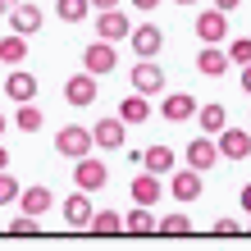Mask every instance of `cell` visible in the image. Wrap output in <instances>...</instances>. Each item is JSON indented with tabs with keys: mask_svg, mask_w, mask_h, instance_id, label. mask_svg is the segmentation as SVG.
Listing matches in <instances>:
<instances>
[{
	"mask_svg": "<svg viewBox=\"0 0 251 251\" xmlns=\"http://www.w3.org/2000/svg\"><path fill=\"white\" fill-rule=\"evenodd\" d=\"M19 201V178L9 169H0V205H14Z\"/></svg>",
	"mask_w": 251,
	"mask_h": 251,
	"instance_id": "cell-31",
	"label": "cell"
},
{
	"mask_svg": "<svg viewBox=\"0 0 251 251\" xmlns=\"http://www.w3.org/2000/svg\"><path fill=\"white\" fill-rule=\"evenodd\" d=\"M0 169H9V151H5V146H0Z\"/></svg>",
	"mask_w": 251,
	"mask_h": 251,
	"instance_id": "cell-38",
	"label": "cell"
},
{
	"mask_svg": "<svg viewBox=\"0 0 251 251\" xmlns=\"http://www.w3.org/2000/svg\"><path fill=\"white\" fill-rule=\"evenodd\" d=\"M142 169H151V174H160V178H165V174L174 169V151H169V142L146 146V151H142Z\"/></svg>",
	"mask_w": 251,
	"mask_h": 251,
	"instance_id": "cell-20",
	"label": "cell"
},
{
	"mask_svg": "<svg viewBox=\"0 0 251 251\" xmlns=\"http://www.w3.org/2000/svg\"><path fill=\"white\" fill-rule=\"evenodd\" d=\"M247 233H251V228H247Z\"/></svg>",
	"mask_w": 251,
	"mask_h": 251,
	"instance_id": "cell-42",
	"label": "cell"
},
{
	"mask_svg": "<svg viewBox=\"0 0 251 251\" xmlns=\"http://www.w3.org/2000/svg\"><path fill=\"white\" fill-rule=\"evenodd\" d=\"M192 119L201 124V132H210V137H215V132L228 124V110L219 105V100H205V105H197V114H192Z\"/></svg>",
	"mask_w": 251,
	"mask_h": 251,
	"instance_id": "cell-21",
	"label": "cell"
},
{
	"mask_svg": "<svg viewBox=\"0 0 251 251\" xmlns=\"http://www.w3.org/2000/svg\"><path fill=\"white\" fill-rule=\"evenodd\" d=\"M19 201H23V215H46L50 205H55V197H50V187H19Z\"/></svg>",
	"mask_w": 251,
	"mask_h": 251,
	"instance_id": "cell-24",
	"label": "cell"
},
{
	"mask_svg": "<svg viewBox=\"0 0 251 251\" xmlns=\"http://www.w3.org/2000/svg\"><path fill=\"white\" fill-rule=\"evenodd\" d=\"M64 224L69 228H87V219H92V192H73V197H64Z\"/></svg>",
	"mask_w": 251,
	"mask_h": 251,
	"instance_id": "cell-16",
	"label": "cell"
},
{
	"mask_svg": "<svg viewBox=\"0 0 251 251\" xmlns=\"http://www.w3.org/2000/svg\"><path fill=\"white\" fill-rule=\"evenodd\" d=\"M242 92L251 96V64H242Z\"/></svg>",
	"mask_w": 251,
	"mask_h": 251,
	"instance_id": "cell-35",
	"label": "cell"
},
{
	"mask_svg": "<svg viewBox=\"0 0 251 251\" xmlns=\"http://www.w3.org/2000/svg\"><path fill=\"white\" fill-rule=\"evenodd\" d=\"M197 37H201V46H219L228 37V14L224 9H201L197 14Z\"/></svg>",
	"mask_w": 251,
	"mask_h": 251,
	"instance_id": "cell-6",
	"label": "cell"
},
{
	"mask_svg": "<svg viewBox=\"0 0 251 251\" xmlns=\"http://www.w3.org/2000/svg\"><path fill=\"white\" fill-rule=\"evenodd\" d=\"M197 69L205 73V78H224V73H228L233 64H228L224 46H201V55H197Z\"/></svg>",
	"mask_w": 251,
	"mask_h": 251,
	"instance_id": "cell-19",
	"label": "cell"
},
{
	"mask_svg": "<svg viewBox=\"0 0 251 251\" xmlns=\"http://www.w3.org/2000/svg\"><path fill=\"white\" fill-rule=\"evenodd\" d=\"M0 132H5V114H0Z\"/></svg>",
	"mask_w": 251,
	"mask_h": 251,
	"instance_id": "cell-41",
	"label": "cell"
},
{
	"mask_svg": "<svg viewBox=\"0 0 251 251\" xmlns=\"http://www.w3.org/2000/svg\"><path fill=\"white\" fill-rule=\"evenodd\" d=\"M64 100L69 105H78V110H87V105H96V73H73V78L64 82Z\"/></svg>",
	"mask_w": 251,
	"mask_h": 251,
	"instance_id": "cell-10",
	"label": "cell"
},
{
	"mask_svg": "<svg viewBox=\"0 0 251 251\" xmlns=\"http://www.w3.org/2000/svg\"><path fill=\"white\" fill-rule=\"evenodd\" d=\"M14 5H19V0H0V14H9Z\"/></svg>",
	"mask_w": 251,
	"mask_h": 251,
	"instance_id": "cell-39",
	"label": "cell"
},
{
	"mask_svg": "<svg viewBox=\"0 0 251 251\" xmlns=\"http://www.w3.org/2000/svg\"><path fill=\"white\" fill-rule=\"evenodd\" d=\"M124 137H128V124L119 119V114H114V119H96V128H92V142L105 146V151H119Z\"/></svg>",
	"mask_w": 251,
	"mask_h": 251,
	"instance_id": "cell-14",
	"label": "cell"
},
{
	"mask_svg": "<svg viewBox=\"0 0 251 251\" xmlns=\"http://www.w3.org/2000/svg\"><path fill=\"white\" fill-rule=\"evenodd\" d=\"M238 5H242V0H215V9H224V14H233Z\"/></svg>",
	"mask_w": 251,
	"mask_h": 251,
	"instance_id": "cell-34",
	"label": "cell"
},
{
	"mask_svg": "<svg viewBox=\"0 0 251 251\" xmlns=\"http://www.w3.org/2000/svg\"><path fill=\"white\" fill-rule=\"evenodd\" d=\"M132 92H142V96H155V92H165V69H160L155 60H142V64H132Z\"/></svg>",
	"mask_w": 251,
	"mask_h": 251,
	"instance_id": "cell-12",
	"label": "cell"
},
{
	"mask_svg": "<svg viewBox=\"0 0 251 251\" xmlns=\"http://www.w3.org/2000/svg\"><path fill=\"white\" fill-rule=\"evenodd\" d=\"M128 192H132V201H137V205H155L160 197H165V183H160V174L146 169V174H137V178L128 183Z\"/></svg>",
	"mask_w": 251,
	"mask_h": 251,
	"instance_id": "cell-15",
	"label": "cell"
},
{
	"mask_svg": "<svg viewBox=\"0 0 251 251\" xmlns=\"http://www.w3.org/2000/svg\"><path fill=\"white\" fill-rule=\"evenodd\" d=\"M5 96L14 100V105H23V100H37V78H32L23 64H14V73L5 78Z\"/></svg>",
	"mask_w": 251,
	"mask_h": 251,
	"instance_id": "cell-13",
	"label": "cell"
},
{
	"mask_svg": "<svg viewBox=\"0 0 251 251\" xmlns=\"http://www.w3.org/2000/svg\"><path fill=\"white\" fill-rule=\"evenodd\" d=\"M27 60V37L23 32H5V37H0V64H23Z\"/></svg>",
	"mask_w": 251,
	"mask_h": 251,
	"instance_id": "cell-23",
	"label": "cell"
},
{
	"mask_svg": "<svg viewBox=\"0 0 251 251\" xmlns=\"http://www.w3.org/2000/svg\"><path fill=\"white\" fill-rule=\"evenodd\" d=\"M215 146H219V155H224V160H247L251 155V132L224 124V128L215 132Z\"/></svg>",
	"mask_w": 251,
	"mask_h": 251,
	"instance_id": "cell-4",
	"label": "cell"
},
{
	"mask_svg": "<svg viewBox=\"0 0 251 251\" xmlns=\"http://www.w3.org/2000/svg\"><path fill=\"white\" fill-rule=\"evenodd\" d=\"M215 160H219V146L210 132H201L197 142H187V169H197V174H210L215 169Z\"/></svg>",
	"mask_w": 251,
	"mask_h": 251,
	"instance_id": "cell-11",
	"label": "cell"
},
{
	"mask_svg": "<svg viewBox=\"0 0 251 251\" xmlns=\"http://www.w3.org/2000/svg\"><path fill=\"white\" fill-rule=\"evenodd\" d=\"M124 233H132V238H146V233H155V215H151V205H137L132 215H124Z\"/></svg>",
	"mask_w": 251,
	"mask_h": 251,
	"instance_id": "cell-25",
	"label": "cell"
},
{
	"mask_svg": "<svg viewBox=\"0 0 251 251\" xmlns=\"http://www.w3.org/2000/svg\"><path fill=\"white\" fill-rule=\"evenodd\" d=\"M165 178H169V197H174V201H183V205H187V201H197V197H201V187H205L197 169H169Z\"/></svg>",
	"mask_w": 251,
	"mask_h": 251,
	"instance_id": "cell-8",
	"label": "cell"
},
{
	"mask_svg": "<svg viewBox=\"0 0 251 251\" xmlns=\"http://www.w3.org/2000/svg\"><path fill=\"white\" fill-rule=\"evenodd\" d=\"M242 210H247V215H251V183H247V187H242Z\"/></svg>",
	"mask_w": 251,
	"mask_h": 251,
	"instance_id": "cell-37",
	"label": "cell"
},
{
	"mask_svg": "<svg viewBox=\"0 0 251 251\" xmlns=\"http://www.w3.org/2000/svg\"><path fill=\"white\" fill-rule=\"evenodd\" d=\"M233 233H242L238 219H215V238H233Z\"/></svg>",
	"mask_w": 251,
	"mask_h": 251,
	"instance_id": "cell-32",
	"label": "cell"
},
{
	"mask_svg": "<svg viewBox=\"0 0 251 251\" xmlns=\"http://www.w3.org/2000/svg\"><path fill=\"white\" fill-rule=\"evenodd\" d=\"M174 5H197V0H174Z\"/></svg>",
	"mask_w": 251,
	"mask_h": 251,
	"instance_id": "cell-40",
	"label": "cell"
},
{
	"mask_svg": "<svg viewBox=\"0 0 251 251\" xmlns=\"http://www.w3.org/2000/svg\"><path fill=\"white\" fill-rule=\"evenodd\" d=\"M128 41H132V55H137V60H155V55L165 50V32H160L155 23L132 27V32H128Z\"/></svg>",
	"mask_w": 251,
	"mask_h": 251,
	"instance_id": "cell-5",
	"label": "cell"
},
{
	"mask_svg": "<svg viewBox=\"0 0 251 251\" xmlns=\"http://www.w3.org/2000/svg\"><path fill=\"white\" fill-rule=\"evenodd\" d=\"M55 14H60L64 23H82L87 14H92V5H87V0H55Z\"/></svg>",
	"mask_w": 251,
	"mask_h": 251,
	"instance_id": "cell-28",
	"label": "cell"
},
{
	"mask_svg": "<svg viewBox=\"0 0 251 251\" xmlns=\"http://www.w3.org/2000/svg\"><path fill=\"white\" fill-rule=\"evenodd\" d=\"M155 5H160V0H132V9H142V14H151Z\"/></svg>",
	"mask_w": 251,
	"mask_h": 251,
	"instance_id": "cell-33",
	"label": "cell"
},
{
	"mask_svg": "<svg viewBox=\"0 0 251 251\" xmlns=\"http://www.w3.org/2000/svg\"><path fill=\"white\" fill-rule=\"evenodd\" d=\"M119 119H124V124H132V128H142L146 119H151V96L128 92V96H124V105H119Z\"/></svg>",
	"mask_w": 251,
	"mask_h": 251,
	"instance_id": "cell-18",
	"label": "cell"
},
{
	"mask_svg": "<svg viewBox=\"0 0 251 251\" xmlns=\"http://www.w3.org/2000/svg\"><path fill=\"white\" fill-rule=\"evenodd\" d=\"M219 46H224V55H228V64H251V37H224L219 41Z\"/></svg>",
	"mask_w": 251,
	"mask_h": 251,
	"instance_id": "cell-27",
	"label": "cell"
},
{
	"mask_svg": "<svg viewBox=\"0 0 251 251\" xmlns=\"http://www.w3.org/2000/svg\"><path fill=\"white\" fill-rule=\"evenodd\" d=\"M87 5H92V9H114L119 0H87Z\"/></svg>",
	"mask_w": 251,
	"mask_h": 251,
	"instance_id": "cell-36",
	"label": "cell"
},
{
	"mask_svg": "<svg viewBox=\"0 0 251 251\" xmlns=\"http://www.w3.org/2000/svg\"><path fill=\"white\" fill-rule=\"evenodd\" d=\"M96 32H100V41H124L132 32V19L119 5H114V9H96Z\"/></svg>",
	"mask_w": 251,
	"mask_h": 251,
	"instance_id": "cell-7",
	"label": "cell"
},
{
	"mask_svg": "<svg viewBox=\"0 0 251 251\" xmlns=\"http://www.w3.org/2000/svg\"><path fill=\"white\" fill-rule=\"evenodd\" d=\"M37 228H41V219H37V215H19V219H9V233H14V238H32Z\"/></svg>",
	"mask_w": 251,
	"mask_h": 251,
	"instance_id": "cell-30",
	"label": "cell"
},
{
	"mask_svg": "<svg viewBox=\"0 0 251 251\" xmlns=\"http://www.w3.org/2000/svg\"><path fill=\"white\" fill-rule=\"evenodd\" d=\"M87 228H92L96 238H114V233H124V215L119 210H92Z\"/></svg>",
	"mask_w": 251,
	"mask_h": 251,
	"instance_id": "cell-22",
	"label": "cell"
},
{
	"mask_svg": "<svg viewBox=\"0 0 251 251\" xmlns=\"http://www.w3.org/2000/svg\"><path fill=\"white\" fill-rule=\"evenodd\" d=\"M73 183H78V192H100L110 183V169L100 160H92V155H78L73 160Z\"/></svg>",
	"mask_w": 251,
	"mask_h": 251,
	"instance_id": "cell-2",
	"label": "cell"
},
{
	"mask_svg": "<svg viewBox=\"0 0 251 251\" xmlns=\"http://www.w3.org/2000/svg\"><path fill=\"white\" fill-rule=\"evenodd\" d=\"M5 19H9V32L32 37V32H41V19H46V14H41V5H32V0H19V5L5 14Z\"/></svg>",
	"mask_w": 251,
	"mask_h": 251,
	"instance_id": "cell-9",
	"label": "cell"
},
{
	"mask_svg": "<svg viewBox=\"0 0 251 251\" xmlns=\"http://www.w3.org/2000/svg\"><path fill=\"white\" fill-rule=\"evenodd\" d=\"M41 124H46V114H41L32 100H23V105H19V114H14V128H19V132H37Z\"/></svg>",
	"mask_w": 251,
	"mask_h": 251,
	"instance_id": "cell-26",
	"label": "cell"
},
{
	"mask_svg": "<svg viewBox=\"0 0 251 251\" xmlns=\"http://www.w3.org/2000/svg\"><path fill=\"white\" fill-rule=\"evenodd\" d=\"M92 128H82V124H64L60 128V137H55V151H60L64 160H78V155H92Z\"/></svg>",
	"mask_w": 251,
	"mask_h": 251,
	"instance_id": "cell-1",
	"label": "cell"
},
{
	"mask_svg": "<svg viewBox=\"0 0 251 251\" xmlns=\"http://www.w3.org/2000/svg\"><path fill=\"white\" fill-rule=\"evenodd\" d=\"M82 69L87 73H96V78H100V73H114V69H119V50H114V41H92V46H87L82 50Z\"/></svg>",
	"mask_w": 251,
	"mask_h": 251,
	"instance_id": "cell-3",
	"label": "cell"
},
{
	"mask_svg": "<svg viewBox=\"0 0 251 251\" xmlns=\"http://www.w3.org/2000/svg\"><path fill=\"white\" fill-rule=\"evenodd\" d=\"M155 233H165V238H183V233H192V219L187 215H165V219H155Z\"/></svg>",
	"mask_w": 251,
	"mask_h": 251,
	"instance_id": "cell-29",
	"label": "cell"
},
{
	"mask_svg": "<svg viewBox=\"0 0 251 251\" xmlns=\"http://www.w3.org/2000/svg\"><path fill=\"white\" fill-rule=\"evenodd\" d=\"M197 105H201L197 96H187V92H174V96L165 100V105H160V114H165L169 124H187L192 114H197Z\"/></svg>",
	"mask_w": 251,
	"mask_h": 251,
	"instance_id": "cell-17",
	"label": "cell"
}]
</instances>
